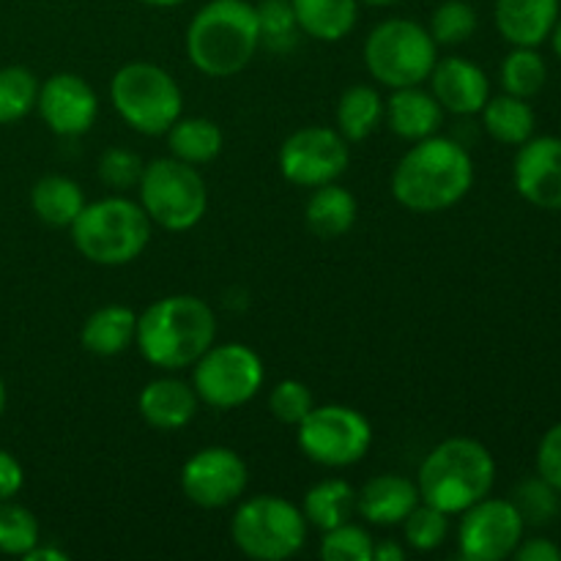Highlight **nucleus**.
I'll return each mask as SVG.
<instances>
[{"instance_id": "f257e3e1", "label": "nucleus", "mask_w": 561, "mask_h": 561, "mask_svg": "<svg viewBox=\"0 0 561 561\" xmlns=\"http://www.w3.org/2000/svg\"><path fill=\"white\" fill-rule=\"evenodd\" d=\"M474 184L471 153L449 137L416 140L392 173V195L416 214L447 211L463 201Z\"/></svg>"}, {"instance_id": "f03ea898", "label": "nucleus", "mask_w": 561, "mask_h": 561, "mask_svg": "<svg viewBox=\"0 0 561 561\" xmlns=\"http://www.w3.org/2000/svg\"><path fill=\"white\" fill-rule=\"evenodd\" d=\"M214 340L217 318L197 296H164L137 316V348L148 365L162 370H184L195 365Z\"/></svg>"}, {"instance_id": "7ed1b4c3", "label": "nucleus", "mask_w": 561, "mask_h": 561, "mask_svg": "<svg viewBox=\"0 0 561 561\" xmlns=\"http://www.w3.org/2000/svg\"><path fill=\"white\" fill-rule=\"evenodd\" d=\"M261 47L255 5L247 0H208L186 27V55L208 77H233Z\"/></svg>"}, {"instance_id": "20e7f679", "label": "nucleus", "mask_w": 561, "mask_h": 561, "mask_svg": "<svg viewBox=\"0 0 561 561\" xmlns=\"http://www.w3.org/2000/svg\"><path fill=\"white\" fill-rule=\"evenodd\" d=\"M496 482V460L474 438H447L431 449L416 474L420 499L447 515H460L485 499Z\"/></svg>"}, {"instance_id": "39448f33", "label": "nucleus", "mask_w": 561, "mask_h": 561, "mask_svg": "<svg viewBox=\"0 0 561 561\" xmlns=\"http://www.w3.org/2000/svg\"><path fill=\"white\" fill-rule=\"evenodd\" d=\"M71 241L85 261L99 266H124L151 241V219L142 211L140 203L129 197H104V201L85 203L77 219L71 222Z\"/></svg>"}, {"instance_id": "423d86ee", "label": "nucleus", "mask_w": 561, "mask_h": 561, "mask_svg": "<svg viewBox=\"0 0 561 561\" xmlns=\"http://www.w3.org/2000/svg\"><path fill=\"white\" fill-rule=\"evenodd\" d=\"M110 99L121 118L140 135H168L181 118L184 96L170 71L153 64H126L110 82Z\"/></svg>"}, {"instance_id": "0eeeda50", "label": "nucleus", "mask_w": 561, "mask_h": 561, "mask_svg": "<svg viewBox=\"0 0 561 561\" xmlns=\"http://www.w3.org/2000/svg\"><path fill=\"white\" fill-rule=\"evenodd\" d=\"M140 206L151 222L170 233H184L195 228L208 208V190L195 164H186L175 157L153 159L146 164L137 184Z\"/></svg>"}, {"instance_id": "6e6552de", "label": "nucleus", "mask_w": 561, "mask_h": 561, "mask_svg": "<svg viewBox=\"0 0 561 561\" xmlns=\"http://www.w3.org/2000/svg\"><path fill=\"white\" fill-rule=\"evenodd\" d=\"M436 42L431 31L411 20H387L365 42V66L381 85H422L436 66Z\"/></svg>"}, {"instance_id": "1a4fd4ad", "label": "nucleus", "mask_w": 561, "mask_h": 561, "mask_svg": "<svg viewBox=\"0 0 561 561\" xmlns=\"http://www.w3.org/2000/svg\"><path fill=\"white\" fill-rule=\"evenodd\" d=\"M236 548L255 561H285L301 551L307 518L296 504L279 496H255L241 504L230 524Z\"/></svg>"}, {"instance_id": "9d476101", "label": "nucleus", "mask_w": 561, "mask_h": 561, "mask_svg": "<svg viewBox=\"0 0 561 561\" xmlns=\"http://www.w3.org/2000/svg\"><path fill=\"white\" fill-rule=\"evenodd\" d=\"M263 362L250 345L225 343L211 345L201 359L195 362V387L197 398L206 405L219 411L239 409L250 403L263 387Z\"/></svg>"}, {"instance_id": "9b49d317", "label": "nucleus", "mask_w": 561, "mask_h": 561, "mask_svg": "<svg viewBox=\"0 0 561 561\" xmlns=\"http://www.w3.org/2000/svg\"><path fill=\"white\" fill-rule=\"evenodd\" d=\"M299 447L327 469L359 463L373 444V427L365 414L348 405H321L299 422Z\"/></svg>"}, {"instance_id": "f8f14e48", "label": "nucleus", "mask_w": 561, "mask_h": 561, "mask_svg": "<svg viewBox=\"0 0 561 561\" xmlns=\"http://www.w3.org/2000/svg\"><path fill=\"white\" fill-rule=\"evenodd\" d=\"M348 140L329 126H305L279 148V170L285 179L305 190L332 184L348 170Z\"/></svg>"}, {"instance_id": "ddd939ff", "label": "nucleus", "mask_w": 561, "mask_h": 561, "mask_svg": "<svg viewBox=\"0 0 561 561\" xmlns=\"http://www.w3.org/2000/svg\"><path fill=\"white\" fill-rule=\"evenodd\" d=\"M460 557L469 561H502L524 540V518L510 499H480L460 513Z\"/></svg>"}, {"instance_id": "4468645a", "label": "nucleus", "mask_w": 561, "mask_h": 561, "mask_svg": "<svg viewBox=\"0 0 561 561\" xmlns=\"http://www.w3.org/2000/svg\"><path fill=\"white\" fill-rule=\"evenodd\" d=\"M247 463L228 447H206L181 469V491L203 510H222L247 491Z\"/></svg>"}, {"instance_id": "2eb2a0df", "label": "nucleus", "mask_w": 561, "mask_h": 561, "mask_svg": "<svg viewBox=\"0 0 561 561\" xmlns=\"http://www.w3.org/2000/svg\"><path fill=\"white\" fill-rule=\"evenodd\" d=\"M38 115L60 137L85 135L99 113V99L82 77L60 71L38 85Z\"/></svg>"}, {"instance_id": "dca6fc26", "label": "nucleus", "mask_w": 561, "mask_h": 561, "mask_svg": "<svg viewBox=\"0 0 561 561\" xmlns=\"http://www.w3.org/2000/svg\"><path fill=\"white\" fill-rule=\"evenodd\" d=\"M513 179L531 206L561 211V137H529L515 157Z\"/></svg>"}, {"instance_id": "f3484780", "label": "nucleus", "mask_w": 561, "mask_h": 561, "mask_svg": "<svg viewBox=\"0 0 561 561\" xmlns=\"http://www.w3.org/2000/svg\"><path fill=\"white\" fill-rule=\"evenodd\" d=\"M433 96L447 113L474 115L482 113L485 102L491 99V82L485 71L466 58L436 60L431 77Z\"/></svg>"}, {"instance_id": "a211bd4d", "label": "nucleus", "mask_w": 561, "mask_h": 561, "mask_svg": "<svg viewBox=\"0 0 561 561\" xmlns=\"http://www.w3.org/2000/svg\"><path fill=\"white\" fill-rule=\"evenodd\" d=\"M420 488L409 477L378 474L356 491V513L376 526L403 524L405 515L420 504Z\"/></svg>"}, {"instance_id": "6ab92c4d", "label": "nucleus", "mask_w": 561, "mask_h": 561, "mask_svg": "<svg viewBox=\"0 0 561 561\" xmlns=\"http://www.w3.org/2000/svg\"><path fill=\"white\" fill-rule=\"evenodd\" d=\"M197 403L201 398L195 387L179 378H157L137 398L140 416L157 431H181L190 425L197 414Z\"/></svg>"}, {"instance_id": "aec40b11", "label": "nucleus", "mask_w": 561, "mask_h": 561, "mask_svg": "<svg viewBox=\"0 0 561 561\" xmlns=\"http://www.w3.org/2000/svg\"><path fill=\"white\" fill-rule=\"evenodd\" d=\"M559 22V0H496V27L515 47H540Z\"/></svg>"}, {"instance_id": "412c9836", "label": "nucleus", "mask_w": 561, "mask_h": 561, "mask_svg": "<svg viewBox=\"0 0 561 561\" xmlns=\"http://www.w3.org/2000/svg\"><path fill=\"white\" fill-rule=\"evenodd\" d=\"M383 113L389 115V129L409 142L436 135L444 124V107L420 85L398 88Z\"/></svg>"}, {"instance_id": "4be33fe9", "label": "nucleus", "mask_w": 561, "mask_h": 561, "mask_svg": "<svg viewBox=\"0 0 561 561\" xmlns=\"http://www.w3.org/2000/svg\"><path fill=\"white\" fill-rule=\"evenodd\" d=\"M301 33L316 42H340L359 20V0H290Z\"/></svg>"}, {"instance_id": "5701e85b", "label": "nucleus", "mask_w": 561, "mask_h": 561, "mask_svg": "<svg viewBox=\"0 0 561 561\" xmlns=\"http://www.w3.org/2000/svg\"><path fill=\"white\" fill-rule=\"evenodd\" d=\"M356 197L340 184L316 186L310 203H307V228L318 239H340L348 233L356 222Z\"/></svg>"}, {"instance_id": "b1692460", "label": "nucleus", "mask_w": 561, "mask_h": 561, "mask_svg": "<svg viewBox=\"0 0 561 561\" xmlns=\"http://www.w3.org/2000/svg\"><path fill=\"white\" fill-rule=\"evenodd\" d=\"M137 316L129 307L107 305L88 316L82 323V348H88L96 356H115L135 343Z\"/></svg>"}, {"instance_id": "393cba45", "label": "nucleus", "mask_w": 561, "mask_h": 561, "mask_svg": "<svg viewBox=\"0 0 561 561\" xmlns=\"http://www.w3.org/2000/svg\"><path fill=\"white\" fill-rule=\"evenodd\" d=\"M31 206L36 217L49 228H71L77 214L85 206L80 184L66 175H44L33 184Z\"/></svg>"}, {"instance_id": "a878e982", "label": "nucleus", "mask_w": 561, "mask_h": 561, "mask_svg": "<svg viewBox=\"0 0 561 561\" xmlns=\"http://www.w3.org/2000/svg\"><path fill=\"white\" fill-rule=\"evenodd\" d=\"M482 124L493 140L504 142V146H524L535 135L537 118L526 99L504 93V96L488 99L482 107Z\"/></svg>"}, {"instance_id": "bb28decb", "label": "nucleus", "mask_w": 561, "mask_h": 561, "mask_svg": "<svg viewBox=\"0 0 561 561\" xmlns=\"http://www.w3.org/2000/svg\"><path fill=\"white\" fill-rule=\"evenodd\" d=\"M168 146L181 162L206 164L222 151V131L208 118H179L168 129Z\"/></svg>"}, {"instance_id": "cd10ccee", "label": "nucleus", "mask_w": 561, "mask_h": 561, "mask_svg": "<svg viewBox=\"0 0 561 561\" xmlns=\"http://www.w3.org/2000/svg\"><path fill=\"white\" fill-rule=\"evenodd\" d=\"M356 513V491L345 480H323L312 485L305 496V518L316 529L329 531L348 524Z\"/></svg>"}, {"instance_id": "c85d7f7f", "label": "nucleus", "mask_w": 561, "mask_h": 561, "mask_svg": "<svg viewBox=\"0 0 561 561\" xmlns=\"http://www.w3.org/2000/svg\"><path fill=\"white\" fill-rule=\"evenodd\" d=\"M383 118V99L376 88L354 85L340 96L337 131L348 142H359L378 129Z\"/></svg>"}, {"instance_id": "c756f323", "label": "nucleus", "mask_w": 561, "mask_h": 561, "mask_svg": "<svg viewBox=\"0 0 561 561\" xmlns=\"http://www.w3.org/2000/svg\"><path fill=\"white\" fill-rule=\"evenodd\" d=\"M257 31H261V44L272 53H290L299 42V22H296L290 0H261L255 5Z\"/></svg>"}, {"instance_id": "7c9ffc66", "label": "nucleus", "mask_w": 561, "mask_h": 561, "mask_svg": "<svg viewBox=\"0 0 561 561\" xmlns=\"http://www.w3.org/2000/svg\"><path fill=\"white\" fill-rule=\"evenodd\" d=\"M38 102V80L25 66L0 69V124H16Z\"/></svg>"}, {"instance_id": "2f4dec72", "label": "nucleus", "mask_w": 561, "mask_h": 561, "mask_svg": "<svg viewBox=\"0 0 561 561\" xmlns=\"http://www.w3.org/2000/svg\"><path fill=\"white\" fill-rule=\"evenodd\" d=\"M548 66L535 47H515L502 64L504 91L518 99H531L542 91Z\"/></svg>"}, {"instance_id": "473e14b6", "label": "nucleus", "mask_w": 561, "mask_h": 561, "mask_svg": "<svg viewBox=\"0 0 561 561\" xmlns=\"http://www.w3.org/2000/svg\"><path fill=\"white\" fill-rule=\"evenodd\" d=\"M38 520L22 504L0 502V553L5 557H25L38 546Z\"/></svg>"}, {"instance_id": "72a5a7b5", "label": "nucleus", "mask_w": 561, "mask_h": 561, "mask_svg": "<svg viewBox=\"0 0 561 561\" xmlns=\"http://www.w3.org/2000/svg\"><path fill=\"white\" fill-rule=\"evenodd\" d=\"M405 542L414 551H436L449 537V515L420 502L403 520Z\"/></svg>"}, {"instance_id": "f704fd0d", "label": "nucleus", "mask_w": 561, "mask_h": 561, "mask_svg": "<svg viewBox=\"0 0 561 561\" xmlns=\"http://www.w3.org/2000/svg\"><path fill=\"white\" fill-rule=\"evenodd\" d=\"M557 488L548 485L542 477L537 480H524L518 488H515L513 499L510 502L515 504V510L520 513L524 524L529 526H548L559 515V496Z\"/></svg>"}, {"instance_id": "c9c22d12", "label": "nucleus", "mask_w": 561, "mask_h": 561, "mask_svg": "<svg viewBox=\"0 0 561 561\" xmlns=\"http://www.w3.org/2000/svg\"><path fill=\"white\" fill-rule=\"evenodd\" d=\"M477 31V11L466 0H444L431 16V36L436 44H463Z\"/></svg>"}, {"instance_id": "e433bc0d", "label": "nucleus", "mask_w": 561, "mask_h": 561, "mask_svg": "<svg viewBox=\"0 0 561 561\" xmlns=\"http://www.w3.org/2000/svg\"><path fill=\"white\" fill-rule=\"evenodd\" d=\"M370 531L356 524H340L327 531L321 542V557L327 561H370L373 559Z\"/></svg>"}, {"instance_id": "4c0bfd02", "label": "nucleus", "mask_w": 561, "mask_h": 561, "mask_svg": "<svg viewBox=\"0 0 561 561\" xmlns=\"http://www.w3.org/2000/svg\"><path fill=\"white\" fill-rule=\"evenodd\" d=\"M268 409H272L274 420H279L283 425H299L316 403H312V392L296 378H285L268 394Z\"/></svg>"}, {"instance_id": "58836bf2", "label": "nucleus", "mask_w": 561, "mask_h": 561, "mask_svg": "<svg viewBox=\"0 0 561 561\" xmlns=\"http://www.w3.org/2000/svg\"><path fill=\"white\" fill-rule=\"evenodd\" d=\"M142 170H146V164L129 148H110L99 159V179L115 192L135 190L142 179Z\"/></svg>"}, {"instance_id": "ea45409f", "label": "nucleus", "mask_w": 561, "mask_h": 561, "mask_svg": "<svg viewBox=\"0 0 561 561\" xmlns=\"http://www.w3.org/2000/svg\"><path fill=\"white\" fill-rule=\"evenodd\" d=\"M537 474L561 493V422L542 436L537 449Z\"/></svg>"}, {"instance_id": "a19ab883", "label": "nucleus", "mask_w": 561, "mask_h": 561, "mask_svg": "<svg viewBox=\"0 0 561 561\" xmlns=\"http://www.w3.org/2000/svg\"><path fill=\"white\" fill-rule=\"evenodd\" d=\"M22 482H25V471H22L20 460L0 449V502L14 499L22 491Z\"/></svg>"}, {"instance_id": "79ce46f5", "label": "nucleus", "mask_w": 561, "mask_h": 561, "mask_svg": "<svg viewBox=\"0 0 561 561\" xmlns=\"http://www.w3.org/2000/svg\"><path fill=\"white\" fill-rule=\"evenodd\" d=\"M513 557L518 561H561V548L546 537H535V540L520 542Z\"/></svg>"}, {"instance_id": "37998d69", "label": "nucleus", "mask_w": 561, "mask_h": 561, "mask_svg": "<svg viewBox=\"0 0 561 561\" xmlns=\"http://www.w3.org/2000/svg\"><path fill=\"white\" fill-rule=\"evenodd\" d=\"M373 559L376 561H403L405 548H400L394 540L373 542Z\"/></svg>"}, {"instance_id": "c03bdc74", "label": "nucleus", "mask_w": 561, "mask_h": 561, "mask_svg": "<svg viewBox=\"0 0 561 561\" xmlns=\"http://www.w3.org/2000/svg\"><path fill=\"white\" fill-rule=\"evenodd\" d=\"M25 561H69V553L58 551V548H44V546H36L33 551H27Z\"/></svg>"}, {"instance_id": "a18cd8bd", "label": "nucleus", "mask_w": 561, "mask_h": 561, "mask_svg": "<svg viewBox=\"0 0 561 561\" xmlns=\"http://www.w3.org/2000/svg\"><path fill=\"white\" fill-rule=\"evenodd\" d=\"M140 3L153 5V9H173V5H181L184 0H140Z\"/></svg>"}, {"instance_id": "49530a36", "label": "nucleus", "mask_w": 561, "mask_h": 561, "mask_svg": "<svg viewBox=\"0 0 561 561\" xmlns=\"http://www.w3.org/2000/svg\"><path fill=\"white\" fill-rule=\"evenodd\" d=\"M551 36H553V49H557V55L561 58V20L557 22V25H553Z\"/></svg>"}, {"instance_id": "de8ad7c7", "label": "nucleus", "mask_w": 561, "mask_h": 561, "mask_svg": "<svg viewBox=\"0 0 561 561\" xmlns=\"http://www.w3.org/2000/svg\"><path fill=\"white\" fill-rule=\"evenodd\" d=\"M5 398H9V394H5V383H3V376H0V416H3V411H5Z\"/></svg>"}, {"instance_id": "09e8293b", "label": "nucleus", "mask_w": 561, "mask_h": 561, "mask_svg": "<svg viewBox=\"0 0 561 561\" xmlns=\"http://www.w3.org/2000/svg\"><path fill=\"white\" fill-rule=\"evenodd\" d=\"M359 3H367V5H394V3H400V0H359Z\"/></svg>"}]
</instances>
